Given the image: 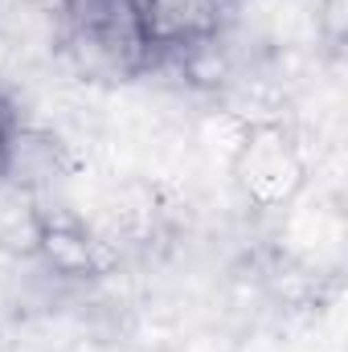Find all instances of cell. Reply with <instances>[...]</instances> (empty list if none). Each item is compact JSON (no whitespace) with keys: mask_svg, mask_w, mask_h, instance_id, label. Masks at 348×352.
Here are the masks:
<instances>
[{"mask_svg":"<svg viewBox=\"0 0 348 352\" xmlns=\"http://www.w3.org/2000/svg\"><path fill=\"white\" fill-rule=\"evenodd\" d=\"M140 29L152 70L184 66L217 45L226 29V0H140Z\"/></svg>","mask_w":348,"mask_h":352,"instance_id":"2","label":"cell"},{"mask_svg":"<svg viewBox=\"0 0 348 352\" xmlns=\"http://www.w3.org/2000/svg\"><path fill=\"white\" fill-rule=\"evenodd\" d=\"M58 21L66 45L90 70L111 78H140L152 70L140 29V0H58Z\"/></svg>","mask_w":348,"mask_h":352,"instance_id":"1","label":"cell"},{"mask_svg":"<svg viewBox=\"0 0 348 352\" xmlns=\"http://www.w3.org/2000/svg\"><path fill=\"white\" fill-rule=\"evenodd\" d=\"M17 152H21V115H17L12 98L0 94V180L12 173Z\"/></svg>","mask_w":348,"mask_h":352,"instance_id":"3","label":"cell"}]
</instances>
